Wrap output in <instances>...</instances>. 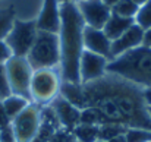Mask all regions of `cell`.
Returning a JSON list of instances; mask_svg holds the SVG:
<instances>
[{
	"instance_id": "obj_7",
	"label": "cell",
	"mask_w": 151,
	"mask_h": 142,
	"mask_svg": "<svg viewBox=\"0 0 151 142\" xmlns=\"http://www.w3.org/2000/svg\"><path fill=\"white\" fill-rule=\"evenodd\" d=\"M43 110L38 104L29 103L24 111H21L12 122L10 126L13 129L16 142H32L41 128Z\"/></svg>"
},
{
	"instance_id": "obj_14",
	"label": "cell",
	"mask_w": 151,
	"mask_h": 142,
	"mask_svg": "<svg viewBox=\"0 0 151 142\" xmlns=\"http://www.w3.org/2000/svg\"><path fill=\"white\" fill-rule=\"evenodd\" d=\"M142 40H144V29L139 28L137 24H134L126 32H123L119 38L111 41V59L142 46Z\"/></svg>"
},
{
	"instance_id": "obj_36",
	"label": "cell",
	"mask_w": 151,
	"mask_h": 142,
	"mask_svg": "<svg viewBox=\"0 0 151 142\" xmlns=\"http://www.w3.org/2000/svg\"><path fill=\"white\" fill-rule=\"evenodd\" d=\"M72 142H78V141H75V139H73V141H72Z\"/></svg>"
},
{
	"instance_id": "obj_16",
	"label": "cell",
	"mask_w": 151,
	"mask_h": 142,
	"mask_svg": "<svg viewBox=\"0 0 151 142\" xmlns=\"http://www.w3.org/2000/svg\"><path fill=\"white\" fill-rule=\"evenodd\" d=\"M0 103H1V105H3V108H4L6 114L9 116V119H10V120H13V119H15L21 111H24V110L27 108V105H28L31 101H29V100H27V98H24V97L10 94L9 97H6V98L0 100Z\"/></svg>"
},
{
	"instance_id": "obj_30",
	"label": "cell",
	"mask_w": 151,
	"mask_h": 142,
	"mask_svg": "<svg viewBox=\"0 0 151 142\" xmlns=\"http://www.w3.org/2000/svg\"><path fill=\"white\" fill-rule=\"evenodd\" d=\"M109 142H126V139H125V135H120V136H116V138L110 139Z\"/></svg>"
},
{
	"instance_id": "obj_12",
	"label": "cell",
	"mask_w": 151,
	"mask_h": 142,
	"mask_svg": "<svg viewBox=\"0 0 151 142\" xmlns=\"http://www.w3.org/2000/svg\"><path fill=\"white\" fill-rule=\"evenodd\" d=\"M38 31L59 34L60 29V0H43V7L35 21Z\"/></svg>"
},
{
	"instance_id": "obj_18",
	"label": "cell",
	"mask_w": 151,
	"mask_h": 142,
	"mask_svg": "<svg viewBox=\"0 0 151 142\" xmlns=\"http://www.w3.org/2000/svg\"><path fill=\"white\" fill-rule=\"evenodd\" d=\"M138 4L132 0H120L117 1L113 7H111V13L114 15H119L122 18H129V19H134L137 12H138Z\"/></svg>"
},
{
	"instance_id": "obj_25",
	"label": "cell",
	"mask_w": 151,
	"mask_h": 142,
	"mask_svg": "<svg viewBox=\"0 0 151 142\" xmlns=\"http://www.w3.org/2000/svg\"><path fill=\"white\" fill-rule=\"evenodd\" d=\"M0 142H16L13 129H12L10 125L3 128V129H0Z\"/></svg>"
},
{
	"instance_id": "obj_11",
	"label": "cell",
	"mask_w": 151,
	"mask_h": 142,
	"mask_svg": "<svg viewBox=\"0 0 151 142\" xmlns=\"http://www.w3.org/2000/svg\"><path fill=\"white\" fill-rule=\"evenodd\" d=\"M51 110L59 122V126H62L65 131L72 132L75 126L81 123V110L75 107L72 103H69L62 95L56 97L51 103Z\"/></svg>"
},
{
	"instance_id": "obj_6",
	"label": "cell",
	"mask_w": 151,
	"mask_h": 142,
	"mask_svg": "<svg viewBox=\"0 0 151 142\" xmlns=\"http://www.w3.org/2000/svg\"><path fill=\"white\" fill-rule=\"evenodd\" d=\"M4 67H6V73H7V79H9L10 93L31 101L29 87H31V78H32L34 70H32L31 65L28 63L27 57L12 56L4 63Z\"/></svg>"
},
{
	"instance_id": "obj_3",
	"label": "cell",
	"mask_w": 151,
	"mask_h": 142,
	"mask_svg": "<svg viewBox=\"0 0 151 142\" xmlns=\"http://www.w3.org/2000/svg\"><path fill=\"white\" fill-rule=\"evenodd\" d=\"M107 73L119 76L142 90L151 88V48L145 46L110 59Z\"/></svg>"
},
{
	"instance_id": "obj_19",
	"label": "cell",
	"mask_w": 151,
	"mask_h": 142,
	"mask_svg": "<svg viewBox=\"0 0 151 142\" xmlns=\"http://www.w3.org/2000/svg\"><path fill=\"white\" fill-rule=\"evenodd\" d=\"M125 132H126V126L117 125V123H107V125L99 126V139L109 142L116 136L125 135Z\"/></svg>"
},
{
	"instance_id": "obj_27",
	"label": "cell",
	"mask_w": 151,
	"mask_h": 142,
	"mask_svg": "<svg viewBox=\"0 0 151 142\" xmlns=\"http://www.w3.org/2000/svg\"><path fill=\"white\" fill-rule=\"evenodd\" d=\"M10 119H9V116L6 114V111H4V108H3V105H1V103H0V129H3V128H6V126H9L10 125Z\"/></svg>"
},
{
	"instance_id": "obj_31",
	"label": "cell",
	"mask_w": 151,
	"mask_h": 142,
	"mask_svg": "<svg viewBox=\"0 0 151 142\" xmlns=\"http://www.w3.org/2000/svg\"><path fill=\"white\" fill-rule=\"evenodd\" d=\"M103 1H104V3H106V4L110 7V9H111V7H113V6H114L117 1H120V0H103Z\"/></svg>"
},
{
	"instance_id": "obj_9",
	"label": "cell",
	"mask_w": 151,
	"mask_h": 142,
	"mask_svg": "<svg viewBox=\"0 0 151 142\" xmlns=\"http://www.w3.org/2000/svg\"><path fill=\"white\" fill-rule=\"evenodd\" d=\"M85 27L103 29L111 15V9L103 0H82L76 3Z\"/></svg>"
},
{
	"instance_id": "obj_2",
	"label": "cell",
	"mask_w": 151,
	"mask_h": 142,
	"mask_svg": "<svg viewBox=\"0 0 151 142\" xmlns=\"http://www.w3.org/2000/svg\"><path fill=\"white\" fill-rule=\"evenodd\" d=\"M85 22L75 3L60 1V79L62 82H79V60L84 53Z\"/></svg>"
},
{
	"instance_id": "obj_21",
	"label": "cell",
	"mask_w": 151,
	"mask_h": 142,
	"mask_svg": "<svg viewBox=\"0 0 151 142\" xmlns=\"http://www.w3.org/2000/svg\"><path fill=\"white\" fill-rule=\"evenodd\" d=\"M126 142H151V131L142 128H126Z\"/></svg>"
},
{
	"instance_id": "obj_28",
	"label": "cell",
	"mask_w": 151,
	"mask_h": 142,
	"mask_svg": "<svg viewBox=\"0 0 151 142\" xmlns=\"http://www.w3.org/2000/svg\"><path fill=\"white\" fill-rule=\"evenodd\" d=\"M142 46L151 48V28L144 31V40H142Z\"/></svg>"
},
{
	"instance_id": "obj_32",
	"label": "cell",
	"mask_w": 151,
	"mask_h": 142,
	"mask_svg": "<svg viewBox=\"0 0 151 142\" xmlns=\"http://www.w3.org/2000/svg\"><path fill=\"white\" fill-rule=\"evenodd\" d=\"M132 1H135L138 6H141V4H144L145 1H148V0H132Z\"/></svg>"
},
{
	"instance_id": "obj_1",
	"label": "cell",
	"mask_w": 151,
	"mask_h": 142,
	"mask_svg": "<svg viewBox=\"0 0 151 142\" xmlns=\"http://www.w3.org/2000/svg\"><path fill=\"white\" fill-rule=\"evenodd\" d=\"M60 95L79 110L93 107L107 123L151 131V117L144 90L110 73L88 84L62 82Z\"/></svg>"
},
{
	"instance_id": "obj_34",
	"label": "cell",
	"mask_w": 151,
	"mask_h": 142,
	"mask_svg": "<svg viewBox=\"0 0 151 142\" xmlns=\"http://www.w3.org/2000/svg\"><path fill=\"white\" fill-rule=\"evenodd\" d=\"M148 113H150V117H151V107H148Z\"/></svg>"
},
{
	"instance_id": "obj_20",
	"label": "cell",
	"mask_w": 151,
	"mask_h": 142,
	"mask_svg": "<svg viewBox=\"0 0 151 142\" xmlns=\"http://www.w3.org/2000/svg\"><path fill=\"white\" fill-rule=\"evenodd\" d=\"M134 22L139 28H142L144 31L151 28V0L145 1L144 4H141L138 7V12L134 18Z\"/></svg>"
},
{
	"instance_id": "obj_13",
	"label": "cell",
	"mask_w": 151,
	"mask_h": 142,
	"mask_svg": "<svg viewBox=\"0 0 151 142\" xmlns=\"http://www.w3.org/2000/svg\"><path fill=\"white\" fill-rule=\"evenodd\" d=\"M84 48L87 51L100 54L106 59H111V40L104 34L103 29L84 28Z\"/></svg>"
},
{
	"instance_id": "obj_10",
	"label": "cell",
	"mask_w": 151,
	"mask_h": 142,
	"mask_svg": "<svg viewBox=\"0 0 151 142\" xmlns=\"http://www.w3.org/2000/svg\"><path fill=\"white\" fill-rule=\"evenodd\" d=\"M107 63L109 59L84 50L79 60V82L88 84L103 78L107 73Z\"/></svg>"
},
{
	"instance_id": "obj_24",
	"label": "cell",
	"mask_w": 151,
	"mask_h": 142,
	"mask_svg": "<svg viewBox=\"0 0 151 142\" xmlns=\"http://www.w3.org/2000/svg\"><path fill=\"white\" fill-rule=\"evenodd\" d=\"M72 141H73L72 132L65 131V129L57 131V132L51 136V139H50V142H72Z\"/></svg>"
},
{
	"instance_id": "obj_22",
	"label": "cell",
	"mask_w": 151,
	"mask_h": 142,
	"mask_svg": "<svg viewBox=\"0 0 151 142\" xmlns=\"http://www.w3.org/2000/svg\"><path fill=\"white\" fill-rule=\"evenodd\" d=\"M15 18L12 10H4L0 13V40H4L13 27Z\"/></svg>"
},
{
	"instance_id": "obj_23",
	"label": "cell",
	"mask_w": 151,
	"mask_h": 142,
	"mask_svg": "<svg viewBox=\"0 0 151 142\" xmlns=\"http://www.w3.org/2000/svg\"><path fill=\"white\" fill-rule=\"evenodd\" d=\"M10 93V87H9V79H7V73H6V67L4 65H0V100L9 97Z\"/></svg>"
},
{
	"instance_id": "obj_29",
	"label": "cell",
	"mask_w": 151,
	"mask_h": 142,
	"mask_svg": "<svg viewBox=\"0 0 151 142\" xmlns=\"http://www.w3.org/2000/svg\"><path fill=\"white\" fill-rule=\"evenodd\" d=\"M144 100L147 107H151V88H145L144 90Z\"/></svg>"
},
{
	"instance_id": "obj_15",
	"label": "cell",
	"mask_w": 151,
	"mask_h": 142,
	"mask_svg": "<svg viewBox=\"0 0 151 142\" xmlns=\"http://www.w3.org/2000/svg\"><path fill=\"white\" fill-rule=\"evenodd\" d=\"M134 24H135V22H134V19L122 18V16H119V15L111 13V15H110V18H109V21L106 22V25H104L103 31H104V34H106V35L113 41V40L119 38L123 32H126V31L134 25Z\"/></svg>"
},
{
	"instance_id": "obj_8",
	"label": "cell",
	"mask_w": 151,
	"mask_h": 142,
	"mask_svg": "<svg viewBox=\"0 0 151 142\" xmlns=\"http://www.w3.org/2000/svg\"><path fill=\"white\" fill-rule=\"evenodd\" d=\"M38 34L35 21H16L7 37L4 38L13 56L27 57Z\"/></svg>"
},
{
	"instance_id": "obj_4",
	"label": "cell",
	"mask_w": 151,
	"mask_h": 142,
	"mask_svg": "<svg viewBox=\"0 0 151 142\" xmlns=\"http://www.w3.org/2000/svg\"><path fill=\"white\" fill-rule=\"evenodd\" d=\"M32 70L54 69L60 65V44L59 35L53 32L38 31L37 38L27 56Z\"/></svg>"
},
{
	"instance_id": "obj_33",
	"label": "cell",
	"mask_w": 151,
	"mask_h": 142,
	"mask_svg": "<svg viewBox=\"0 0 151 142\" xmlns=\"http://www.w3.org/2000/svg\"><path fill=\"white\" fill-rule=\"evenodd\" d=\"M60 1H66V3H79V1H82V0H60Z\"/></svg>"
},
{
	"instance_id": "obj_17",
	"label": "cell",
	"mask_w": 151,
	"mask_h": 142,
	"mask_svg": "<svg viewBox=\"0 0 151 142\" xmlns=\"http://www.w3.org/2000/svg\"><path fill=\"white\" fill-rule=\"evenodd\" d=\"M73 139L78 142H96L99 141V126L88 125V123H79L72 131Z\"/></svg>"
},
{
	"instance_id": "obj_35",
	"label": "cell",
	"mask_w": 151,
	"mask_h": 142,
	"mask_svg": "<svg viewBox=\"0 0 151 142\" xmlns=\"http://www.w3.org/2000/svg\"><path fill=\"white\" fill-rule=\"evenodd\" d=\"M96 142H106V141H100V139H99V141H96Z\"/></svg>"
},
{
	"instance_id": "obj_5",
	"label": "cell",
	"mask_w": 151,
	"mask_h": 142,
	"mask_svg": "<svg viewBox=\"0 0 151 142\" xmlns=\"http://www.w3.org/2000/svg\"><path fill=\"white\" fill-rule=\"evenodd\" d=\"M62 79L54 69L34 70L31 78V101L38 105L51 104L56 97L60 95Z\"/></svg>"
},
{
	"instance_id": "obj_26",
	"label": "cell",
	"mask_w": 151,
	"mask_h": 142,
	"mask_svg": "<svg viewBox=\"0 0 151 142\" xmlns=\"http://www.w3.org/2000/svg\"><path fill=\"white\" fill-rule=\"evenodd\" d=\"M12 56L13 54H12L9 46L6 44V41L4 40H0V65H4Z\"/></svg>"
}]
</instances>
